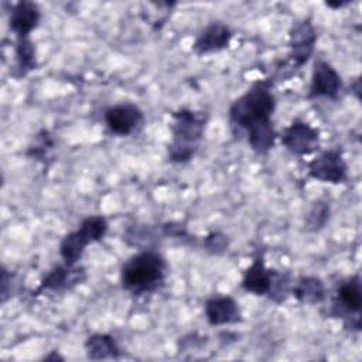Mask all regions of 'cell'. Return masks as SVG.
<instances>
[{
    "label": "cell",
    "mask_w": 362,
    "mask_h": 362,
    "mask_svg": "<svg viewBox=\"0 0 362 362\" xmlns=\"http://www.w3.org/2000/svg\"><path fill=\"white\" fill-rule=\"evenodd\" d=\"M107 232V221L103 216L95 215L82 221L79 228L68 233L61 245L59 253L66 266H74L82 256L85 247L96 240H100Z\"/></svg>",
    "instance_id": "obj_4"
},
{
    "label": "cell",
    "mask_w": 362,
    "mask_h": 362,
    "mask_svg": "<svg viewBox=\"0 0 362 362\" xmlns=\"http://www.w3.org/2000/svg\"><path fill=\"white\" fill-rule=\"evenodd\" d=\"M16 59L20 72L24 75L37 66L35 48L28 38H21L16 47Z\"/></svg>",
    "instance_id": "obj_18"
},
{
    "label": "cell",
    "mask_w": 362,
    "mask_h": 362,
    "mask_svg": "<svg viewBox=\"0 0 362 362\" xmlns=\"http://www.w3.org/2000/svg\"><path fill=\"white\" fill-rule=\"evenodd\" d=\"M337 305H339L348 314L359 315L362 305V291L359 276H352L337 290Z\"/></svg>",
    "instance_id": "obj_14"
},
{
    "label": "cell",
    "mask_w": 362,
    "mask_h": 362,
    "mask_svg": "<svg viewBox=\"0 0 362 362\" xmlns=\"http://www.w3.org/2000/svg\"><path fill=\"white\" fill-rule=\"evenodd\" d=\"M317 34L308 20L293 25L290 31V58L296 68L304 65L314 51Z\"/></svg>",
    "instance_id": "obj_7"
},
{
    "label": "cell",
    "mask_w": 362,
    "mask_h": 362,
    "mask_svg": "<svg viewBox=\"0 0 362 362\" xmlns=\"http://www.w3.org/2000/svg\"><path fill=\"white\" fill-rule=\"evenodd\" d=\"M40 8L33 1H18L10 13V28L17 34L18 40L27 38L40 21Z\"/></svg>",
    "instance_id": "obj_11"
},
{
    "label": "cell",
    "mask_w": 362,
    "mask_h": 362,
    "mask_svg": "<svg viewBox=\"0 0 362 362\" xmlns=\"http://www.w3.org/2000/svg\"><path fill=\"white\" fill-rule=\"evenodd\" d=\"M85 349L88 358L90 359H106V358H117L120 349L110 335L106 334H95L90 335L85 342Z\"/></svg>",
    "instance_id": "obj_16"
},
{
    "label": "cell",
    "mask_w": 362,
    "mask_h": 362,
    "mask_svg": "<svg viewBox=\"0 0 362 362\" xmlns=\"http://www.w3.org/2000/svg\"><path fill=\"white\" fill-rule=\"evenodd\" d=\"M105 122L112 133L127 136L141 124L143 113L132 103H122L105 112Z\"/></svg>",
    "instance_id": "obj_8"
},
{
    "label": "cell",
    "mask_w": 362,
    "mask_h": 362,
    "mask_svg": "<svg viewBox=\"0 0 362 362\" xmlns=\"http://www.w3.org/2000/svg\"><path fill=\"white\" fill-rule=\"evenodd\" d=\"M329 218V205L325 202H315L307 218V226L313 230L321 229Z\"/></svg>",
    "instance_id": "obj_19"
},
{
    "label": "cell",
    "mask_w": 362,
    "mask_h": 362,
    "mask_svg": "<svg viewBox=\"0 0 362 362\" xmlns=\"http://www.w3.org/2000/svg\"><path fill=\"white\" fill-rule=\"evenodd\" d=\"M310 175L322 182L338 184L346 180V164L339 150H327L310 163Z\"/></svg>",
    "instance_id": "obj_6"
},
{
    "label": "cell",
    "mask_w": 362,
    "mask_h": 362,
    "mask_svg": "<svg viewBox=\"0 0 362 362\" xmlns=\"http://www.w3.org/2000/svg\"><path fill=\"white\" fill-rule=\"evenodd\" d=\"M293 296L301 303H321L325 297V287L317 277H301L291 288Z\"/></svg>",
    "instance_id": "obj_17"
},
{
    "label": "cell",
    "mask_w": 362,
    "mask_h": 362,
    "mask_svg": "<svg viewBox=\"0 0 362 362\" xmlns=\"http://www.w3.org/2000/svg\"><path fill=\"white\" fill-rule=\"evenodd\" d=\"M72 266L66 267H55L49 274L41 281L40 290H59L65 288L74 284H78L83 280L85 274L83 270L79 269H71Z\"/></svg>",
    "instance_id": "obj_15"
},
{
    "label": "cell",
    "mask_w": 362,
    "mask_h": 362,
    "mask_svg": "<svg viewBox=\"0 0 362 362\" xmlns=\"http://www.w3.org/2000/svg\"><path fill=\"white\" fill-rule=\"evenodd\" d=\"M165 260L153 250H144L132 256L120 272V281L124 290L133 294H143L156 290L165 277Z\"/></svg>",
    "instance_id": "obj_2"
},
{
    "label": "cell",
    "mask_w": 362,
    "mask_h": 362,
    "mask_svg": "<svg viewBox=\"0 0 362 362\" xmlns=\"http://www.w3.org/2000/svg\"><path fill=\"white\" fill-rule=\"evenodd\" d=\"M230 37L232 34L228 25L222 23H212L197 37L194 49L199 55L223 49L229 45Z\"/></svg>",
    "instance_id": "obj_12"
},
{
    "label": "cell",
    "mask_w": 362,
    "mask_h": 362,
    "mask_svg": "<svg viewBox=\"0 0 362 362\" xmlns=\"http://www.w3.org/2000/svg\"><path fill=\"white\" fill-rule=\"evenodd\" d=\"M283 146L297 156H305L318 148V130L305 122L296 120L281 134Z\"/></svg>",
    "instance_id": "obj_5"
},
{
    "label": "cell",
    "mask_w": 362,
    "mask_h": 362,
    "mask_svg": "<svg viewBox=\"0 0 362 362\" xmlns=\"http://www.w3.org/2000/svg\"><path fill=\"white\" fill-rule=\"evenodd\" d=\"M206 116L202 112L180 110L173 115V143L170 146V160L185 163L192 158L204 134Z\"/></svg>",
    "instance_id": "obj_3"
},
{
    "label": "cell",
    "mask_w": 362,
    "mask_h": 362,
    "mask_svg": "<svg viewBox=\"0 0 362 362\" xmlns=\"http://www.w3.org/2000/svg\"><path fill=\"white\" fill-rule=\"evenodd\" d=\"M205 247L211 253H222L228 247V239L219 232H212L205 238Z\"/></svg>",
    "instance_id": "obj_20"
},
{
    "label": "cell",
    "mask_w": 362,
    "mask_h": 362,
    "mask_svg": "<svg viewBox=\"0 0 362 362\" xmlns=\"http://www.w3.org/2000/svg\"><path fill=\"white\" fill-rule=\"evenodd\" d=\"M205 315L209 324L223 325L240 321L238 303L229 296H215L205 303Z\"/></svg>",
    "instance_id": "obj_10"
},
{
    "label": "cell",
    "mask_w": 362,
    "mask_h": 362,
    "mask_svg": "<svg viewBox=\"0 0 362 362\" xmlns=\"http://www.w3.org/2000/svg\"><path fill=\"white\" fill-rule=\"evenodd\" d=\"M342 86L339 74L325 61H317L314 64L311 85H310V98H335Z\"/></svg>",
    "instance_id": "obj_9"
},
{
    "label": "cell",
    "mask_w": 362,
    "mask_h": 362,
    "mask_svg": "<svg viewBox=\"0 0 362 362\" xmlns=\"http://www.w3.org/2000/svg\"><path fill=\"white\" fill-rule=\"evenodd\" d=\"M276 107V99L270 89V82L262 81L255 83L229 107V119L235 126L245 129L247 133L272 124V115Z\"/></svg>",
    "instance_id": "obj_1"
},
{
    "label": "cell",
    "mask_w": 362,
    "mask_h": 362,
    "mask_svg": "<svg viewBox=\"0 0 362 362\" xmlns=\"http://www.w3.org/2000/svg\"><path fill=\"white\" fill-rule=\"evenodd\" d=\"M273 277H274V270L267 269L262 259H256L250 264V267H247V270L245 272L242 287L246 291L253 293L256 296H264L270 293Z\"/></svg>",
    "instance_id": "obj_13"
}]
</instances>
